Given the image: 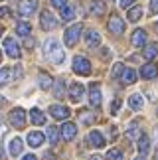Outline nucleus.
I'll return each instance as SVG.
<instances>
[{"mask_svg":"<svg viewBox=\"0 0 158 160\" xmlns=\"http://www.w3.org/2000/svg\"><path fill=\"white\" fill-rule=\"evenodd\" d=\"M44 53H46V58L50 59L52 63H62V61L65 59L62 46H59L53 38H52V40H47L46 44H44Z\"/></svg>","mask_w":158,"mask_h":160,"instance_id":"1","label":"nucleus"},{"mask_svg":"<svg viewBox=\"0 0 158 160\" xmlns=\"http://www.w3.org/2000/svg\"><path fill=\"white\" fill-rule=\"evenodd\" d=\"M8 121H10V125L14 128H22L24 125H26V111H24L22 107L12 109L10 115H8Z\"/></svg>","mask_w":158,"mask_h":160,"instance_id":"2","label":"nucleus"},{"mask_svg":"<svg viewBox=\"0 0 158 160\" xmlns=\"http://www.w3.org/2000/svg\"><path fill=\"white\" fill-rule=\"evenodd\" d=\"M81 30H83V26H81V24H73V26H69L67 30H65V34H63V40H65V44H67L69 48L77 44V40H79V34H81Z\"/></svg>","mask_w":158,"mask_h":160,"instance_id":"3","label":"nucleus"},{"mask_svg":"<svg viewBox=\"0 0 158 160\" xmlns=\"http://www.w3.org/2000/svg\"><path fill=\"white\" fill-rule=\"evenodd\" d=\"M73 71L77 73V75H89V73H91L89 59H85L83 55H77V58L73 59Z\"/></svg>","mask_w":158,"mask_h":160,"instance_id":"4","label":"nucleus"},{"mask_svg":"<svg viewBox=\"0 0 158 160\" xmlns=\"http://www.w3.org/2000/svg\"><path fill=\"white\" fill-rule=\"evenodd\" d=\"M40 24H42V28L44 30H53L57 26V22H56V18H53V14L50 10H42V14H40Z\"/></svg>","mask_w":158,"mask_h":160,"instance_id":"5","label":"nucleus"},{"mask_svg":"<svg viewBox=\"0 0 158 160\" xmlns=\"http://www.w3.org/2000/svg\"><path fill=\"white\" fill-rule=\"evenodd\" d=\"M36 8H38L36 0H20V4H18V12L22 16H32L36 12Z\"/></svg>","mask_w":158,"mask_h":160,"instance_id":"6","label":"nucleus"},{"mask_svg":"<svg viewBox=\"0 0 158 160\" xmlns=\"http://www.w3.org/2000/svg\"><path fill=\"white\" fill-rule=\"evenodd\" d=\"M4 50H6V53H8L12 59L20 58V48H18V44L14 42V38H6L4 40Z\"/></svg>","mask_w":158,"mask_h":160,"instance_id":"7","label":"nucleus"},{"mask_svg":"<svg viewBox=\"0 0 158 160\" xmlns=\"http://www.w3.org/2000/svg\"><path fill=\"white\" fill-rule=\"evenodd\" d=\"M89 101L93 107H99L101 105V89H99V83H91L89 87Z\"/></svg>","mask_w":158,"mask_h":160,"instance_id":"8","label":"nucleus"},{"mask_svg":"<svg viewBox=\"0 0 158 160\" xmlns=\"http://www.w3.org/2000/svg\"><path fill=\"white\" fill-rule=\"evenodd\" d=\"M109 30H111L113 34L121 36V34L125 32V22L121 20L119 16H111V20H109Z\"/></svg>","mask_w":158,"mask_h":160,"instance_id":"9","label":"nucleus"},{"mask_svg":"<svg viewBox=\"0 0 158 160\" xmlns=\"http://www.w3.org/2000/svg\"><path fill=\"white\" fill-rule=\"evenodd\" d=\"M50 113H52L53 119L63 121V119H67V117H69V109L67 107H62V105H52L50 107Z\"/></svg>","mask_w":158,"mask_h":160,"instance_id":"10","label":"nucleus"},{"mask_svg":"<svg viewBox=\"0 0 158 160\" xmlns=\"http://www.w3.org/2000/svg\"><path fill=\"white\" fill-rule=\"evenodd\" d=\"M131 44L132 46H136V48H141V46H144L146 44V32H144V30H135V32H132V38H131Z\"/></svg>","mask_w":158,"mask_h":160,"instance_id":"11","label":"nucleus"},{"mask_svg":"<svg viewBox=\"0 0 158 160\" xmlns=\"http://www.w3.org/2000/svg\"><path fill=\"white\" fill-rule=\"evenodd\" d=\"M81 97H83V85L81 83H73L69 87V99L73 101V103H79V101H81Z\"/></svg>","mask_w":158,"mask_h":160,"instance_id":"12","label":"nucleus"},{"mask_svg":"<svg viewBox=\"0 0 158 160\" xmlns=\"http://www.w3.org/2000/svg\"><path fill=\"white\" fill-rule=\"evenodd\" d=\"M85 42H87L89 48H95L101 44V34L97 32V30H89L87 34H85Z\"/></svg>","mask_w":158,"mask_h":160,"instance_id":"13","label":"nucleus"},{"mask_svg":"<svg viewBox=\"0 0 158 160\" xmlns=\"http://www.w3.org/2000/svg\"><path fill=\"white\" fill-rule=\"evenodd\" d=\"M158 75V67L154 63H146V65H142V69H141V77L144 79H154Z\"/></svg>","mask_w":158,"mask_h":160,"instance_id":"14","label":"nucleus"},{"mask_svg":"<svg viewBox=\"0 0 158 160\" xmlns=\"http://www.w3.org/2000/svg\"><path fill=\"white\" fill-rule=\"evenodd\" d=\"M75 132H77V127L73 125V122H65V125L62 127V137L65 140H73L75 138Z\"/></svg>","mask_w":158,"mask_h":160,"instance_id":"15","label":"nucleus"},{"mask_svg":"<svg viewBox=\"0 0 158 160\" xmlns=\"http://www.w3.org/2000/svg\"><path fill=\"white\" fill-rule=\"evenodd\" d=\"M89 142L95 146V148H103L105 146V138H103V134L99 131H91L89 132Z\"/></svg>","mask_w":158,"mask_h":160,"instance_id":"16","label":"nucleus"},{"mask_svg":"<svg viewBox=\"0 0 158 160\" xmlns=\"http://www.w3.org/2000/svg\"><path fill=\"white\" fill-rule=\"evenodd\" d=\"M121 81H123L125 85H132L136 81V71L135 69H123V73H121Z\"/></svg>","mask_w":158,"mask_h":160,"instance_id":"17","label":"nucleus"},{"mask_svg":"<svg viewBox=\"0 0 158 160\" xmlns=\"http://www.w3.org/2000/svg\"><path fill=\"white\" fill-rule=\"evenodd\" d=\"M42 142H44V134L42 132H38V131H34V132H30L28 134V144L30 146H42Z\"/></svg>","mask_w":158,"mask_h":160,"instance_id":"18","label":"nucleus"},{"mask_svg":"<svg viewBox=\"0 0 158 160\" xmlns=\"http://www.w3.org/2000/svg\"><path fill=\"white\" fill-rule=\"evenodd\" d=\"M30 119H32V122H34V125H44V122H46V117H44V113H42V111L40 109H32V111H30Z\"/></svg>","mask_w":158,"mask_h":160,"instance_id":"19","label":"nucleus"},{"mask_svg":"<svg viewBox=\"0 0 158 160\" xmlns=\"http://www.w3.org/2000/svg\"><path fill=\"white\" fill-rule=\"evenodd\" d=\"M148 148H150V138L146 137V134H141V137H138V152L146 156Z\"/></svg>","mask_w":158,"mask_h":160,"instance_id":"20","label":"nucleus"},{"mask_svg":"<svg viewBox=\"0 0 158 160\" xmlns=\"http://www.w3.org/2000/svg\"><path fill=\"white\" fill-rule=\"evenodd\" d=\"M24 148V142H22V138H12L10 140V154L12 156H18L22 152Z\"/></svg>","mask_w":158,"mask_h":160,"instance_id":"21","label":"nucleus"},{"mask_svg":"<svg viewBox=\"0 0 158 160\" xmlns=\"http://www.w3.org/2000/svg\"><path fill=\"white\" fill-rule=\"evenodd\" d=\"M156 53H158V44H148L146 48H144V58L146 59H154L156 58Z\"/></svg>","mask_w":158,"mask_h":160,"instance_id":"22","label":"nucleus"},{"mask_svg":"<svg viewBox=\"0 0 158 160\" xmlns=\"http://www.w3.org/2000/svg\"><path fill=\"white\" fill-rule=\"evenodd\" d=\"M129 107L132 111H141L142 109V97L141 95H132L131 99H129Z\"/></svg>","mask_w":158,"mask_h":160,"instance_id":"23","label":"nucleus"},{"mask_svg":"<svg viewBox=\"0 0 158 160\" xmlns=\"http://www.w3.org/2000/svg\"><path fill=\"white\" fill-rule=\"evenodd\" d=\"M126 16H129L131 22H138V20H141V16H142V8H141V6H135V8L129 10V14H126Z\"/></svg>","mask_w":158,"mask_h":160,"instance_id":"24","label":"nucleus"},{"mask_svg":"<svg viewBox=\"0 0 158 160\" xmlns=\"http://www.w3.org/2000/svg\"><path fill=\"white\" fill-rule=\"evenodd\" d=\"M16 32L20 36H30V32H32V26H30L28 22H18L16 24Z\"/></svg>","mask_w":158,"mask_h":160,"instance_id":"25","label":"nucleus"},{"mask_svg":"<svg viewBox=\"0 0 158 160\" xmlns=\"http://www.w3.org/2000/svg\"><path fill=\"white\" fill-rule=\"evenodd\" d=\"M138 132H141V128H138V122L136 121H132L131 125H129V131H126V137H129L131 140H135L138 137Z\"/></svg>","mask_w":158,"mask_h":160,"instance_id":"26","label":"nucleus"},{"mask_svg":"<svg viewBox=\"0 0 158 160\" xmlns=\"http://www.w3.org/2000/svg\"><path fill=\"white\" fill-rule=\"evenodd\" d=\"M62 16H63V20H73L75 18V12H73V6H69V4H65L63 8H62Z\"/></svg>","mask_w":158,"mask_h":160,"instance_id":"27","label":"nucleus"},{"mask_svg":"<svg viewBox=\"0 0 158 160\" xmlns=\"http://www.w3.org/2000/svg\"><path fill=\"white\" fill-rule=\"evenodd\" d=\"M10 67H2V69H0V87H2L4 83H8L10 79H12V75H10Z\"/></svg>","mask_w":158,"mask_h":160,"instance_id":"28","label":"nucleus"},{"mask_svg":"<svg viewBox=\"0 0 158 160\" xmlns=\"http://www.w3.org/2000/svg\"><path fill=\"white\" fill-rule=\"evenodd\" d=\"M40 87L42 89H50L52 87V77L47 75V73H44V71L40 73Z\"/></svg>","mask_w":158,"mask_h":160,"instance_id":"29","label":"nucleus"},{"mask_svg":"<svg viewBox=\"0 0 158 160\" xmlns=\"http://www.w3.org/2000/svg\"><path fill=\"white\" fill-rule=\"evenodd\" d=\"M91 12H93L95 16H101L103 12H105V4L103 2H91Z\"/></svg>","mask_w":158,"mask_h":160,"instance_id":"30","label":"nucleus"},{"mask_svg":"<svg viewBox=\"0 0 158 160\" xmlns=\"http://www.w3.org/2000/svg\"><path fill=\"white\" fill-rule=\"evenodd\" d=\"M53 95H56L57 99H62V97H63V79H57L56 87H53Z\"/></svg>","mask_w":158,"mask_h":160,"instance_id":"31","label":"nucleus"},{"mask_svg":"<svg viewBox=\"0 0 158 160\" xmlns=\"http://www.w3.org/2000/svg\"><path fill=\"white\" fill-rule=\"evenodd\" d=\"M47 140H50L52 144H56V142H57V128H53V127L47 128Z\"/></svg>","mask_w":158,"mask_h":160,"instance_id":"32","label":"nucleus"},{"mask_svg":"<svg viewBox=\"0 0 158 160\" xmlns=\"http://www.w3.org/2000/svg\"><path fill=\"white\" fill-rule=\"evenodd\" d=\"M107 158L109 160H123V152L117 150V148H115V150H109L107 152Z\"/></svg>","mask_w":158,"mask_h":160,"instance_id":"33","label":"nucleus"},{"mask_svg":"<svg viewBox=\"0 0 158 160\" xmlns=\"http://www.w3.org/2000/svg\"><path fill=\"white\" fill-rule=\"evenodd\" d=\"M123 63H115V67H113V77H121V73H123Z\"/></svg>","mask_w":158,"mask_h":160,"instance_id":"34","label":"nucleus"},{"mask_svg":"<svg viewBox=\"0 0 158 160\" xmlns=\"http://www.w3.org/2000/svg\"><path fill=\"white\" fill-rule=\"evenodd\" d=\"M81 121L85 122V125H91V122H93V117H91L89 113H81Z\"/></svg>","mask_w":158,"mask_h":160,"instance_id":"35","label":"nucleus"},{"mask_svg":"<svg viewBox=\"0 0 158 160\" xmlns=\"http://www.w3.org/2000/svg\"><path fill=\"white\" fill-rule=\"evenodd\" d=\"M119 107H121V101L119 99H115L113 101V105H111V113L115 115V113H119Z\"/></svg>","mask_w":158,"mask_h":160,"instance_id":"36","label":"nucleus"},{"mask_svg":"<svg viewBox=\"0 0 158 160\" xmlns=\"http://www.w3.org/2000/svg\"><path fill=\"white\" fill-rule=\"evenodd\" d=\"M150 14H158V0L150 2Z\"/></svg>","mask_w":158,"mask_h":160,"instance_id":"37","label":"nucleus"},{"mask_svg":"<svg viewBox=\"0 0 158 160\" xmlns=\"http://www.w3.org/2000/svg\"><path fill=\"white\" fill-rule=\"evenodd\" d=\"M52 6H56V8H63L65 6V0H50Z\"/></svg>","mask_w":158,"mask_h":160,"instance_id":"38","label":"nucleus"},{"mask_svg":"<svg viewBox=\"0 0 158 160\" xmlns=\"http://www.w3.org/2000/svg\"><path fill=\"white\" fill-rule=\"evenodd\" d=\"M0 16H2V18H8L10 16V10L6 8V6H2V8H0Z\"/></svg>","mask_w":158,"mask_h":160,"instance_id":"39","label":"nucleus"},{"mask_svg":"<svg viewBox=\"0 0 158 160\" xmlns=\"http://www.w3.org/2000/svg\"><path fill=\"white\" fill-rule=\"evenodd\" d=\"M132 2H135V0H121V6H123V8H129Z\"/></svg>","mask_w":158,"mask_h":160,"instance_id":"40","label":"nucleus"},{"mask_svg":"<svg viewBox=\"0 0 158 160\" xmlns=\"http://www.w3.org/2000/svg\"><path fill=\"white\" fill-rule=\"evenodd\" d=\"M24 46H26V48H34V40H30V38H28V40H26V44H24Z\"/></svg>","mask_w":158,"mask_h":160,"instance_id":"41","label":"nucleus"},{"mask_svg":"<svg viewBox=\"0 0 158 160\" xmlns=\"http://www.w3.org/2000/svg\"><path fill=\"white\" fill-rule=\"evenodd\" d=\"M22 160H36V156H34V154H26V156H24Z\"/></svg>","mask_w":158,"mask_h":160,"instance_id":"42","label":"nucleus"},{"mask_svg":"<svg viewBox=\"0 0 158 160\" xmlns=\"http://www.w3.org/2000/svg\"><path fill=\"white\" fill-rule=\"evenodd\" d=\"M135 160H146V156H144V154H141V156H136Z\"/></svg>","mask_w":158,"mask_h":160,"instance_id":"43","label":"nucleus"},{"mask_svg":"<svg viewBox=\"0 0 158 160\" xmlns=\"http://www.w3.org/2000/svg\"><path fill=\"white\" fill-rule=\"evenodd\" d=\"M91 160H101V158L99 156H91Z\"/></svg>","mask_w":158,"mask_h":160,"instance_id":"44","label":"nucleus"},{"mask_svg":"<svg viewBox=\"0 0 158 160\" xmlns=\"http://www.w3.org/2000/svg\"><path fill=\"white\" fill-rule=\"evenodd\" d=\"M154 160H158V150H156V156H154Z\"/></svg>","mask_w":158,"mask_h":160,"instance_id":"45","label":"nucleus"},{"mask_svg":"<svg viewBox=\"0 0 158 160\" xmlns=\"http://www.w3.org/2000/svg\"><path fill=\"white\" fill-rule=\"evenodd\" d=\"M0 34H2V30H0Z\"/></svg>","mask_w":158,"mask_h":160,"instance_id":"46","label":"nucleus"},{"mask_svg":"<svg viewBox=\"0 0 158 160\" xmlns=\"http://www.w3.org/2000/svg\"><path fill=\"white\" fill-rule=\"evenodd\" d=\"M156 28H158V24H156Z\"/></svg>","mask_w":158,"mask_h":160,"instance_id":"47","label":"nucleus"}]
</instances>
